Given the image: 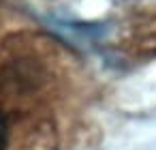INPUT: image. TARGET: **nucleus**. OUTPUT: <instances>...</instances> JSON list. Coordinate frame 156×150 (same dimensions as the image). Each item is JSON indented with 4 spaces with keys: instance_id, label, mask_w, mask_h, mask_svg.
Masks as SVG:
<instances>
[{
    "instance_id": "f257e3e1",
    "label": "nucleus",
    "mask_w": 156,
    "mask_h": 150,
    "mask_svg": "<svg viewBox=\"0 0 156 150\" xmlns=\"http://www.w3.org/2000/svg\"><path fill=\"white\" fill-rule=\"evenodd\" d=\"M7 144H9V124L5 114L0 112V150H7Z\"/></svg>"
}]
</instances>
